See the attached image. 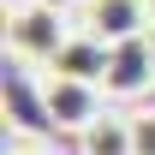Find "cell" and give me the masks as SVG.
<instances>
[{
  "label": "cell",
  "instance_id": "52a82bcc",
  "mask_svg": "<svg viewBox=\"0 0 155 155\" xmlns=\"http://www.w3.org/2000/svg\"><path fill=\"white\" fill-rule=\"evenodd\" d=\"M137 155H155V114L137 119Z\"/></svg>",
  "mask_w": 155,
  "mask_h": 155
},
{
  "label": "cell",
  "instance_id": "6da1fadb",
  "mask_svg": "<svg viewBox=\"0 0 155 155\" xmlns=\"http://www.w3.org/2000/svg\"><path fill=\"white\" fill-rule=\"evenodd\" d=\"M66 18L36 6V0H18V6H6V54L18 60L24 72H48L66 48Z\"/></svg>",
  "mask_w": 155,
  "mask_h": 155
},
{
  "label": "cell",
  "instance_id": "ba28073f",
  "mask_svg": "<svg viewBox=\"0 0 155 155\" xmlns=\"http://www.w3.org/2000/svg\"><path fill=\"white\" fill-rule=\"evenodd\" d=\"M6 155H54V149H48V143H36V137H12V143H6Z\"/></svg>",
  "mask_w": 155,
  "mask_h": 155
},
{
  "label": "cell",
  "instance_id": "7a4b0ae2",
  "mask_svg": "<svg viewBox=\"0 0 155 155\" xmlns=\"http://www.w3.org/2000/svg\"><path fill=\"white\" fill-rule=\"evenodd\" d=\"M42 125H54V131H72L84 137L107 114V90L90 84V78H60V72H42Z\"/></svg>",
  "mask_w": 155,
  "mask_h": 155
},
{
  "label": "cell",
  "instance_id": "3957f363",
  "mask_svg": "<svg viewBox=\"0 0 155 155\" xmlns=\"http://www.w3.org/2000/svg\"><path fill=\"white\" fill-rule=\"evenodd\" d=\"M107 101H137L143 90H155V36H131L107 48V72H101Z\"/></svg>",
  "mask_w": 155,
  "mask_h": 155
},
{
  "label": "cell",
  "instance_id": "5b68a950",
  "mask_svg": "<svg viewBox=\"0 0 155 155\" xmlns=\"http://www.w3.org/2000/svg\"><path fill=\"white\" fill-rule=\"evenodd\" d=\"M48 72H60V78H90V84H101V72H107V42H96L90 30H78V24H72V36H66V48H60V60L48 66Z\"/></svg>",
  "mask_w": 155,
  "mask_h": 155
},
{
  "label": "cell",
  "instance_id": "277c9868",
  "mask_svg": "<svg viewBox=\"0 0 155 155\" xmlns=\"http://www.w3.org/2000/svg\"><path fill=\"white\" fill-rule=\"evenodd\" d=\"M78 30H90L96 42H131L149 36V0H84L78 6Z\"/></svg>",
  "mask_w": 155,
  "mask_h": 155
},
{
  "label": "cell",
  "instance_id": "9c48e42d",
  "mask_svg": "<svg viewBox=\"0 0 155 155\" xmlns=\"http://www.w3.org/2000/svg\"><path fill=\"white\" fill-rule=\"evenodd\" d=\"M36 6H48V12H60V18H78V6H84V0H36Z\"/></svg>",
  "mask_w": 155,
  "mask_h": 155
},
{
  "label": "cell",
  "instance_id": "8992f818",
  "mask_svg": "<svg viewBox=\"0 0 155 155\" xmlns=\"http://www.w3.org/2000/svg\"><path fill=\"white\" fill-rule=\"evenodd\" d=\"M78 155H137V119L101 114L90 131L78 137Z\"/></svg>",
  "mask_w": 155,
  "mask_h": 155
}]
</instances>
